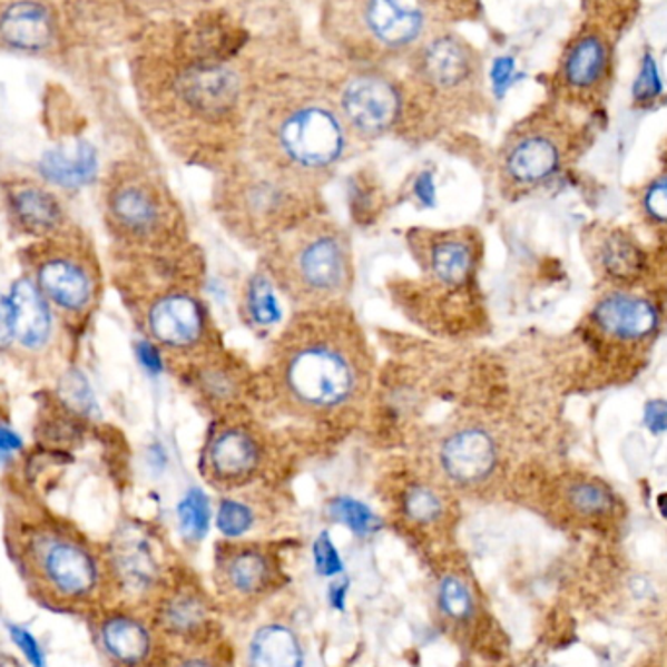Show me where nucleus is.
Wrapping results in <instances>:
<instances>
[{
  "label": "nucleus",
  "instance_id": "f704fd0d",
  "mask_svg": "<svg viewBox=\"0 0 667 667\" xmlns=\"http://www.w3.org/2000/svg\"><path fill=\"white\" fill-rule=\"evenodd\" d=\"M313 555L314 568H316V572L324 576V578H334V576L344 572V562H342V558H340L339 549L334 547V542H332V539H330V534L326 533V531L316 537Z\"/></svg>",
  "mask_w": 667,
  "mask_h": 667
},
{
  "label": "nucleus",
  "instance_id": "7c9ffc66",
  "mask_svg": "<svg viewBox=\"0 0 667 667\" xmlns=\"http://www.w3.org/2000/svg\"><path fill=\"white\" fill-rule=\"evenodd\" d=\"M330 516L339 523L350 527L355 534H371L381 527L377 516L354 498H339L330 503Z\"/></svg>",
  "mask_w": 667,
  "mask_h": 667
},
{
  "label": "nucleus",
  "instance_id": "ea45409f",
  "mask_svg": "<svg viewBox=\"0 0 667 667\" xmlns=\"http://www.w3.org/2000/svg\"><path fill=\"white\" fill-rule=\"evenodd\" d=\"M12 339H14L12 306H10V298H4L0 295V347L10 344V340Z\"/></svg>",
  "mask_w": 667,
  "mask_h": 667
},
{
  "label": "nucleus",
  "instance_id": "a19ab883",
  "mask_svg": "<svg viewBox=\"0 0 667 667\" xmlns=\"http://www.w3.org/2000/svg\"><path fill=\"white\" fill-rule=\"evenodd\" d=\"M347 591H350V580L340 578L330 586L328 601L336 611L346 609Z\"/></svg>",
  "mask_w": 667,
  "mask_h": 667
},
{
  "label": "nucleus",
  "instance_id": "49530a36",
  "mask_svg": "<svg viewBox=\"0 0 667 667\" xmlns=\"http://www.w3.org/2000/svg\"><path fill=\"white\" fill-rule=\"evenodd\" d=\"M184 667H212L209 664H205V661H199V659H194V661H188Z\"/></svg>",
  "mask_w": 667,
  "mask_h": 667
},
{
  "label": "nucleus",
  "instance_id": "72a5a7b5",
  "mask_svg": "<svg viewBox=\"0 0 667 667\" xmlns=\"http://www.w3.org/2000/svg\"><path fill=\"white\" fill-rule=\"evenodd\" d=\"M661 90H664V87H661V79H659L656 59L650 53H646L643 57L640 69H638L635 90H632L635 102L640 104V106H648V104L654 102L661 95Z\"/></svg>",
  "mask_w": 667,
  "mask_h": 667
},
{
  "label": "nucleus",
  "instance_id": "1a4fd4ad",
  "mask_svg": "<svg viewBox=\"0 0 667 667\" xmlns=\"http://www.w3.org/2000/svg\"><path fill=\"white\" fill-rule=\"evenodd\" d=\"M264 461V445L256 430L248 425L227 424L213 428L204 451L207 479L220 487H238L258 472Z\"/></svg>",
  "mask_w": 667,
  "mask_h": 667
},
{
  "label": "nucleus",
  "instance_id": "c756f323",
  "mask_svg": "<svg viewBox=\"0 0 667 667\" xmlns=\"http://www.w3.org/2000/svg\"><path fill=\"white\" fill-rule=\"evenodd\" d=\"M212 510L209 500L202 490H192L188 496L178 503V523L180 531L189 541H202L209 531Z\"/></svg>",
  "mask_w": 667,
  "mask_h": 667
},
{
  "label": "nucleus",
  "instance_id": "aec40b11",
  "mask_svg": "<svg viewBox=\"0 0 667 667\" xmlns=\"http://www.w3.org/2000/svg\"><path fill=\"white\" fill-rule=\"evenodd\" d=\"M12 326L26 347H40L46 344L51 330L49 311L40 290L28 279H20L10 295Z\"/></svg>",
  "mask_w": 667,
  "mask_h": 667
},
{
  "label": "nucleus",
  "instance_id": "f03ea898",
  "mask_svg": "<svg viewBox=\"0 0 667 667\" xmlns=\"http://www.w3.org/2000/svg\"><path fill=\"white\" fill-rule=\"evenodd\" d=\"M267 269L303 308L339 305L354 277L352 244L336 223L313 217L267 246Z\"/></svg>",
  "mask_w": 667,
  "mask_h": 667
},
{
  "label": "nucleus",
  "instance_id": "2eb2a0df",
  "mask_svg": "<svg viewBox=\"0 0 667 667\" xmlns=\"http://www.w3.org/2000/svg\"><path fill=\"white\" fill-rule=\"evenodd\" d=\"M597 326L612 339L643 340L658 326V313L646 298L612 293L597 303L594 311Z\"/></svg>",
  "mask_w": 667,
  "mask_h": 667
},
{
  "label": "nucleus",
  "instance_id": "a211bd4d",
  "mask_svg": "<svg viewBox=\"0 0 667 667\" xmlns=\"http://www.w3.org/2000/svg\"><path fill=\"white\" fill-rule=\"evenodd\" d=\"M96 153L88 143H63L43 153L40 173L46 180L61 188H80L95 178Z\"/></svg>",
  "mask_w": 667,
  "mask_h": 667
},
{
  "label": "nucleus",
  "instance_id": "2f4dec72",
  "mask_svg": "<svg viewBox=\"0 0 667 667\" xmlns=\"http://www.w3.org/2000/svg\"><path fill=\"white\" fill-rule=\"evenodd\" d=\"M440 605L451 619H469L472 615V597L463 580L448 576L441 581Z\"/></svg>",
  "mask_w": 667,
  "mask_h": 667
},
{
  "label": "nucleus",
  "instance_id": "b1692460",
  "mask_svg": "<svg viewBox=\"0 0 667 667\" xmlns=\"http://www.w3.org/2000/svg\"><path fill=\"white\" fill-rule=\"evenodd\" d=\"M243 313L256 330L272 328L282 318V306L275 295V283L267 272H258L246 283Z\"/></svg>",
  "mask_w": 667,
  "mask_h": 667
},
{
  "label": "nucleus",
  "instance_id": "bb28decb",
  "mask_svg": "<svg viewBox=\"0 0 667 667\" xmlns=\"http://www.w3.org/2000/svg\"><path fill=\"white\" fill-rule=\"evenodd\" d=\"M119 572L131 586H145L155 576V560L147 542L126 539L118 549Z\"/></svg>",
  "mask_w": 667,
  "mask_h": 667
},
{
  "label": "nucleus",
  "instance_id": "393cba45",
  "mask_svg": "<svg viewBox=\"0 0 667 667\" xmlns=\"http://www.w3.org/2000/svg\"><path fill=\"white\" fill-rule=\"evenodd\" d=\"M104 644L116 658L135 664L141 661L149 651V635L147 630L131 619H111L104 625Z\"/></svg>",
  "mask_w": 667,
  "mask_h": 667
},
{
  "label": "nucleus",
  "instance_id": "79ce46f5",
  "mask_svg": "<svg viewBox=\"0 0 667 667\" xmlns=\"http://www.w3.org/2000/svg\"><path fill=\"white\" fill-rule=\"evenodd\" d=\"M22 448V440L18 438L17 433L10 432L9 428H2L0 425V453H12Z\"/></svg>",
  "mask_w": 667,
  "mask_h": 667
},
{
  "label": "nucleus",
  "instance_id": "c03bdc74",
  "mask_svg": "<svg viewBox=\"0 0 667 667\" xmlns=\"http://www.w3.org/2000/svg\"><path fill=\"white\" fill-rule=\"evenodd\" d=\"M635 667H667V658L661 651H651L644 656L640 661H636Z\"/></svg>",
  "mask_w": 667,
  "mask_h": 667
},
{
  "label": "nucleus",
  "instance_id": "20e7f679",
  "mask_svg": "<svg viewBox=\"0 0 667 667\" xmlns=\"http://www.w3.org/2000/svg\"><path fill=\"white\" fill-rule=\"evenodd\" d=\"M303 186L264 170L256 178H241L225 189L223 215L228 227L248 241L269 244L290 233L313 213L305 212Z\"/></svg>",
  "mask_w": 667,
  "mask_h": 667
},
{
  "label": "nucleus",
  "instance_id": "ddd939ff",
  "mask_svg": "<svg viewBox=\"0 0 667 667\" xmlns=\"http://www.w3.org/2000/svg\"><path fill=\"white\" fill-rule=\"evenodd\" d=\"M418 75L433 90L455 92L471 85L479 75V61L464 41L445 36L422 49L418 57Z\"/></svg>",
  "mask_w": 667,
  "mask_h": 667
},
{
  "label": "nucleus",
  "instance_id": "cd10ccee",
  "mask_svg": "<svg viewBox=\"0 0 667 667\" xmlns=\"http://www.w3.org/2000/svg\"><path fill=\"white\" fill-rule=\"evenodd\" d=\"M566 502L581 518H601L611 511L612 496L604 484L581 480L568 488Z\"/></svg>",
  "mask_w": 667,
  "mask_h": 667
},
{
  "label": "nucleus",
  "instance_id": "0eeeda50",
  "mask_svg": "<svg viewBox=\"0 0 667 667\" xmlns=\"http://www.w3.org/2000/svg\"><path fill=\"white\" fill-rule=\"evenodd\" d=\"M612 79V43L599 28H583L560 57L558 87L573 102L591 104Z\"/></svg>",
  "mask_w": 667,
  "mask_h": 667
},
{
  "label": "nucleus",
  "instance_id": "c85d7f7f",
  "mask_svg": "<svg viewBox=\"0 0 667 667\" xmlns=\"http://www.w3.org/2000/svg\"><path fill=\"white\" fill-rule=\"evenodd\" d=\"M267 573H269V566L266 558L254 550L238 552L228 565V580L244 594L262 588L266 583Z\"/></svg>",
  "mask_w": 667,
  "mask_h": 667
},
{
  "label": "nucleus",
  "instance_id": "a18cd8bd",
  "mask_svg": "<svg viewBox=\"0 0 667 667\" xmlns=\"http://www.w3.org/2000/svg\"><path fill=\"white\" fill-rule=\"evenodd\" d=\"M658 510L659 513H661V516H664V519H666L667 521V492L666 494L658 496Z\"/></svg>",
  "mask_w": 667,
  "mask_h": 667
},
{
  "label": "nucleus",
  "instance_id": "423d86ee",
  "mask_svg": "<svg viewBox=\"0 0 667 667\" xmlns=\"http://www.w3.org/2000/svg\"><path fill=\"white\" fill-rule=\"evenodd\" d=\"M565 131L550 119L527 124L511 135L502 155V174L516 188L549 180L565 160Z\"/></svg>",
  "mask_w": 667,
  "mask_h": 667
},
{
  "label": "nucleus",
  "instance_id": "412c9836",
  "mask_svg": "<svg viewBox=\"0 0 667 667\" xmlns=\"http://www.w3.org/2000/svg\"><path fill=\"white\" fill-rule=\"evenodd\" d=\"M248 667H303V650L295 632L282 625L259 628L252 638Z\"/></svg>",
  "mask_w": 667,
  "mask_h": 667
},
{
  "label": "nucleus",
  "instance_id": "6e6552de",
  "mask_svg": "<svg viewBox=\"0 0 667 667\" xmlns=\"http://www.w3.org/2000/svg\"><path fill=\"white\" fill-rule=\"evenodd\" d=\"M401 95L391 80L363 75L350 80L340 96V118L347 131L373 139L391 131L401 116Z\"/></svg>",
  "mask_w": 667,
  "mask_h": 667
},
{
  "label": "nucleus",
  "instance_id": "e433bc0d",
  "mask_svg": "<svg viewBox=\"0 0 667 667\" xmlns=\"http://www.w3.org/2000/svg\"><path fill=\"white\" fill-rule=\"evenodd\" d=\"M10 636L18 644V648L24 651L26 658L33 667H46V656L41 651L40 644L26 628L10 627Z\"/></svg>",
  "mask_w": 667,
  "mask_h": 667
},
{
  "label": "nucleus",
  "instance_id": "c9c22d12",
  "mask_svg": "<svg viewBox=\"0 0 667 667\" xmlns=\"http://www.w3.org/2000/svg\"><path fill=\"white\" fill-rule=\"evenodd\" d=\"M643 202L651 219L667 223V174L651 182L644 192Z\"/></svg>",
  "mask_w": 667,
  "mask_h": 667
},
{
  "label": "nucleus",
  "instance_id": "f8f14e48",
  "mask_svg": "<svg viewBox=\"0 0 667 667\" xmlns=\"http://www.w3.org/2000/svg\"><path fill=\"white\" fill-rule=\"evenodd\" d=\"M418 262L432 287L459 293L471 285L477 269V243L467 230L433 233L420 241Z\"/></svg>",
  "mask_w": 667,
  "mask_h": 667
},
{
  "label": "nucleus",
  "instance_id": "39448f33",
  "mask_svg": "<svg viewBox=\"0 0 667 667\" xmlns=\"http://www.w3.org/2000/svg\"><path fill=\"white\" fill-rule=\"evenodd\" d=\"M111 217L135 241H163L176 228V207L145 176H126L108 194Z\"/></svg>",
  "mask_w": 667,
  "mask_h": 667
},
{
  "label": "nucleus",
  "instance_id": "9d476101",
  "mask_svg": "<svg viewBox=\"0 0 667 667\" xmlns=\"http://www.w3.org/2000/svg\"><path fill=\"white\" fill-rule=\"evenodd\" d=\"M498 463V443L487 428L459 425L441 440L438 464L445 479L457 487H479L494 474Z\"/></svg>",
  "mask_w": 667,
  "mask_h": 667
},
{
  "label": "nucleus",
  "instance_id": "f3484780",
  "mask_svg": "<svg viewBox=\"0 0 667 667\" xmlns=\"http://www.w3.org/2000/svg\"><path fill=\"white\" fill-rule=\"evenodd\" d=\"M38 282L51 301L67 311H82L92 298V277L71 258H48L38 269Z\"/></svg>",
  "mask_w": 667,
  "mask_h": 667
},
{
  "label": "nucleus",
  "instance_id": "4be33fe9",
  "mask_svg": "<svg viewBox=\"0 0 667 667\" xmlns=\"http://www.w3.org/2000/svg\"><path fill=\"white\" fill-rule=\"evenodd\" d=\"M597 259L605 274L619 282L635 279L644 269L643 252L630 236L620 230H611L604 236L597 248Z\"/></svg>",
  "mask_w": 667,
  "mask_h": 667
},
{
  "label": "nucleus",
  "instance_id": "4c0bfd02",
  "mask_svg": "<svg viewBox=\"0 0 667 667\" xmlns=\"http://www.w3.org/2000/svg\"><path fill=\"white\" fill-rule=\"evenodd\" d=\"M644 424L651 433L667 432V401L656 399L648 402L644 409Z\"/></svg>",
  "mask_w": 667,
  "mask_h": 667
},
{
  "label": "nucleus",
  "instance_id": "7ed1b4c3",
  "mask_svg": "<svg viewBox=\"0 0 667 667\" xmlns=\"http://www.w3.org/2000/svg\"><path fill=\"white\" fill-rule=\"evenodd\" d=\"M347 127L340 114L321 104L287 108L272 124L266 170L306 186L344 157Z\"/></svg>",
  "mask_w": 667,
  "mask_h": 667
},
{
  "label": "nucleus",
  "instance_id": "6ab92c4d",
  "mask_svg": "<svg viewBox=\"0 0 667 667\" xmlns=\"http://www.w3.org/2000/svg\"><path fill=\"white\" fill-rule=\"evenodd\" d=\"M49 580L69 596H85L95 588L96 568L88 552L72 542H56L46 552Z\"/></svg>",
  "mask_w": 667,
  "mask_h": 667
},
{
  "label": "nucleus",
  "instance_id": "4468645a",
  "mask_svg": "<svg viewBox=\"0 0 667 667\" xmlns=\"http://www.w3.org/2000/svg\"><path fill=\"white\" fill-rule=\"evenodd\" d=\"M367 32L386 48L412 46L424 28V14L412 0H365Z\"/></svg>",
  "mask_w": 667,
  "mask_h": 667
},
{
  "label": "nucleus",
  "instance_id": "9b49d317",
  "mask_svg": "<svg viewBox=\"0 0 667 667\" xmlns=\"http://www.w3.org/2000/svg\"><path fill=\"white\" fill-rule=\"evenodd\" d=\"M147 326L160 346L168 350H197L209 334L202 301L188 290H170L158 295L147 311Z\"/></svg>",
  "mask_w": 667,
  "mask_h": 667
},
{
  "label": "nucleus",
  "instance_id": "a878e982",
  "mask_svg": "<svg viewBox=\"0 0 667 667\" xmlns=\"http://www.w3.org/2000/svg\"><path fill=\"white\" fill-rule=\"evenodd\" d=\"M402 510L410 521L428 526V523H435L438 519L443 518L445 503H443V496L440 494L438 488L430 487L425 482H414L404 490Z\"/></svg>",
  "mask_w": 667,
  "mask_h": 667
},
{
  "label": "nucleus",
  "instance_id": "5701e85b",
  "mask_svg": "<svg viewBox=\"0 0 667 667\" xmlns=\"http://www.w3.org/2000/svg\"><path fill=\"white\" fill-rule=\"evenodd\" d=\"M12 207L18 220L32 233H49L61 225V205L43 189H18L12 196Z\"/></svg>",
  "mask_w": 667,
  "mask_h": 667
},
{
  "label": "nucleus",
  "instance_id": "37998d69",
  "mask_svg": "<svg viewBox=\"0 0 667 667\" xmlns=\"http://www.w3.org/2000/svg\"><path fill=\"white\" fill-rule=\"evenodd\" d=\"M139 355H141V362L149 367V370H160V357H158L157 350L150 346V344H141L139 346Z\"/></svg>",
  "mask_w": 667,
  "mask_h": 667
},
{
  "label": "nucleus",
  "instance_id": "f257e3e1",
  "mask_svg": "<svg viewBox=\"0 0 667 667\" xmlns=\"http://www.w3.org/2000/svg\"><path fill=\"white\" fill-rule=\"evenodd\" d=\"M269 367L275 396L306 420L346 412L370 383L365 340L339 305L298 314L277 340Z\"/></svg>",
  "mask_w": 667,
  "mask_h": 667
},
{
  "label": "nucleus",
  "instance_id": "dca6fc26",
  "mask_svg": "<svg viewBox=\"0 0 667 667\" xmlns=\"http://www.w3.org/2000/svg\"><path fill=\"white\" fill-rule=\"evenodd\" d=\"M53 17L33 0H18L0 12V38L12 48L38 51L53 40Z\"/></svg>",
  "mask_w": 667,
  "mask_h": 667
},
{
  "label": "nucleus",
  "instance_id": "473e14b6",
  "mask_svg": "<svg viewBox=\"0 0 667 667\" xmlns=\"http://www.w3.org/2000/svg\"><path fill=\"white\" fill-rule=\"evenodd\" d=\"M252 523H254V513L248 506L235 500H225L220 503L217 513V527L220 533L227 537H241L251 529Z\"/></svg>",
  "mask_w": 667,
  "mask_h": 667
},
{
  "label": "nucleus",
  "instance_id": "58836bf2",
  "mask_svg": "<svg viewBox=\"0 0 667 667\" xmlns=\"http://www.w3.org/2000/svg\"><path fill=\"white\" fill-rule=\"evenodd\" d=\"M199 620V607L192 601H180L170 609V622L176 628L194 627Z\"/></svg>",
  "mask_w": 667,
  "mask_h": 667
}]
</instances>
